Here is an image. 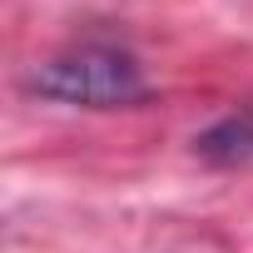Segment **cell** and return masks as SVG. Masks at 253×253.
Segmentation results:
<instances>
[{
	"mask_svg": "<svg viewBox=\"0 0 253 253\" xmlns=\"http://www.w3.org/2000/svg\"><path fill=\"white\" fill-rule=\"evenodd\" d=\"M25 89L55 104H80V109H119L139 104L149 94V80L134 55L109 50V45H80L40 60L25 75Z\"/></svg>",
	"mask_w": 253,
	"mask_h": 253,
	"instance_id": "cell-1",
	"label": "cell"
},
{
	"mask_svg": "<svg viewBox=\"0 0 253 253\" xmlns=\"http://www.w3.org/2000/svg\"><path fill=\"white\" fill-rule=\"evenodd\" d=\"M194 154L213 169H243L253 164V109L223 114L218 124H209L204 134H194Z\"/></svg>",
	"mask_w": 253,
	"mask_h": 253,
	"instance_id": "cell-2",
	"label": "cell"
}]
</instances>
